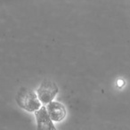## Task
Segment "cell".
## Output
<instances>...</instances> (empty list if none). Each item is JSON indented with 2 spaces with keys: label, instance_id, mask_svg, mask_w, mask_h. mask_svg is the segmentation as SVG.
<instances>
[{
  "label": "cell",
  "instance_id": "obj_4",
  "mask_svg": "<svg viewBox=\"0 0 130 130\" xmlns=\"http://www.w3.org/2000/svg\"><path fill=\"white\" fill-rule=\"evenodd\" d=\"M48 114L50 116L51 119L54 122L58 123L65 119L67 116V110L63 103L58 101H52L51 103H47L45 105Z\"/></svg>",
  "mask_w": 130,
  "mask_h": 130
},
{
  "label": "cell",
  "instance_id": "obj_3",
  "mask_svg": "<svg viewBox=\"0 0 130 130\" xmlns=\"http://www.w3.org/2000/svg\"><path fill=\"white\" fill-rule=\"evenodd\" d=\"M37 121V128L40 130H54L55 126L54 121L51 119L45 105H42L38 110L34 112Z\"/></svg>",
  "mask_w": 130,
  "mask_h": 130
},
{
  "label": "cell",
  "instance_id": "obj_1",
  "mask_svg": "<svg viewBox=\"0 0 130 130\" xmlns=\"http://www.w3.org/2000/svg\"><path fill=\"white\" fill-rule=\"evenodd\" d=\"M15 101L21 109L33 113L43 105L38 99L37 92L29 87H22L19 89L15 96Z\"/></svg>",
  "mask_w": 130,
  "mask_h": 130
},
{
  "label": "cell",
  "instance_id": "obj_2",
  "mask_svg": "<svg viewBox=\"0 0 130 130\" xmlns=\"http://www.w3.org/2000/svg\"><path fill=\"white\" fill-rule=\"evenodd\" d=\"M58 93V86L50 79H44L37 89L38 97L43 105H46L54 101Z\"/></svg>",
  "mask_w": 130,
  "mask_h": 130
}]
</instances>
